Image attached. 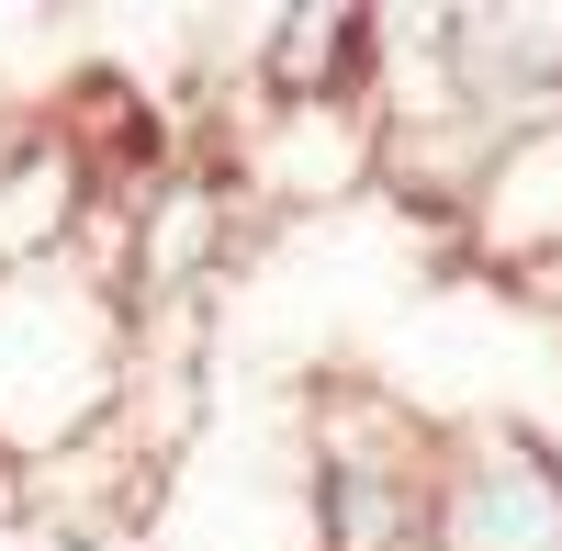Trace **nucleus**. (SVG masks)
<instances>
[{"label":"nucleus","instance_id":"f257e3e1","mask_svg":"<svg viewBox=\"0 0 562 551\" xmlns=\"http://www.w3.org/2000/svg\"><path fill=\"white\" fill-rule=\"evenodd\" d=\"M124 383H135V293H124V237H90L34 259L0 282V462L45 473L90 450L124 417Z\"/></svg>","mask_w":562,"mask_h":551},{"label":"nucleus","instance_id":"f03ea898","mask_svg":"<svg viewBox=\"0 0 562 551\" xmlns=\"http://www.w3.org/2000/svg\"><path fill=\"white\" fill-rule=\"evenodd\" d=\"M315 540L326 551H428V484H439V428L394 405L383 383H315Z\"/></svg>","mask_w":562,"mask_h":551},{"label":"nucleus","instance_id":"7ed1b4c3","mask_svg":"<svg viewBox=\"0 0 562 551\" xmlns=\"http://www.w3.org/2000/svg\"><path fill=\"white\" fill-rule=\"evenodd\" d=\"M428 551H562V439L518 417L439 428Z\"/></svg>","mask_w":562,"mask_h":551},{"label":"nucleus","instance_id":"20e7f679","mask_svg":"<svg viewBox=\"0 0 562 551\" xmlns=\"http://www.w3.org/2000/svg\"><path fill=\"white\" fill-rule=\"evenodd\" d=\"M360 180H383V113L371 102H248V124L225 135V192L237 203H338Z\"/></svg>","mask_w":562,"mask_h":551},{"label":"nucleus","instance_id":"39448f33","mask_svg":"<svg viewBox=\"0 0 562 551\" xmlns=\"http://www.w3.org/2000/svg\"><path fill=\"white\" fill-rule=\"evenodd\" d=\"M102 214V169L79 158L68 113H0V282L57 259Z\"/></svg>","mask_w":562,"mask_h":551},{"label":"nucleus","instance_id":"423d86ee","mask_svg":"<svg viewBox=\"0 0 562 551\" xmlns=\"http://www.w3.org/2000/svg\"><path fill=\"white\" fill-rule=\"evenodd\" d=\"M461 237H473L484 270H506V282H529V270L562 259V124H529L506 135L484 192L461 203Z\"/></svg>","mask_w":562,"mask_h":551},{"label":"nucleus","instance_id":"0eeeda50","mask_svg":"<svg viewBox=\"0 0 562 551\" xmlns=\"http://www.w3.org/2000/svg\"><path fill=\"white\" fill-rule=\"evenodd\" d=\"M371 79H383V12H349V0H326V12H281L259 34V102H371Z\"/></svg>","mask_w":562,"mask_h":551},{"label":"nucleus","instance_id":"6e6552de","mask_svg":"<svg viewBox=\"0 0 562 551\" xmlns=\"http://www.w3.org/2000/svg\"><path fill=\"white\" fill-rule=\"evenodd\" d=\"M529 293H540V304L562 315V259H551V270H529Z\"/></svg>","mask_w":562,"mask_h":551}]
</instances>
